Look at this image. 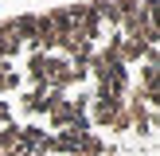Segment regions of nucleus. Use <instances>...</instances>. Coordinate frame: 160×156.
Instances as JSON below:
<instances>
[{"label": "nucleus", "instance_id": "f257e3e1", "mask_svg": "<svg viewBox=\"0 0 160 156\" xmlns=\"http://www.w3.org/2000/svg\"><path fill=\"white\" fill-rule=\"evenodd\" d=\"M156 129L152 0L0 20V156H156Z\"/></svg>", "mask_w": 160, "mask_h": 156}]
</instances>
